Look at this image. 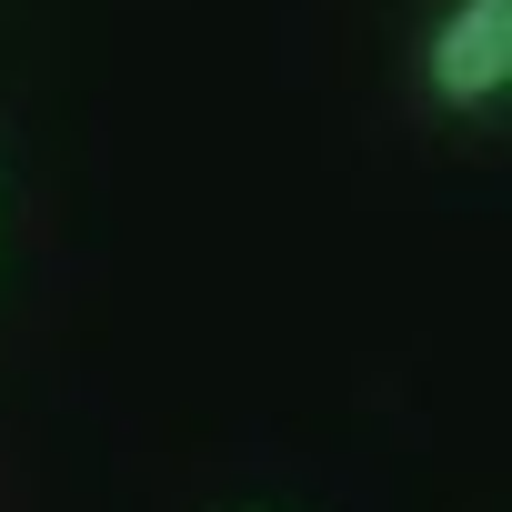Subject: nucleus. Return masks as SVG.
Wrapping results in <instances>:
<instances>
[{
    "label": "nucleus",
    "mask_w": 512,
    "mask_h": 512,
    "mask_svg": "<svg viewBox=\"0 0 512 512\" xmlns=\"http://www.w3.org/2000/svg\"><path fill=\"white\" fill-rule=\"evenodd\" d=\"M512 91V0H442L422 31V101L472 121Z\"/></svg>",
    "instance_id": "obj_1"
}]
</instances>
